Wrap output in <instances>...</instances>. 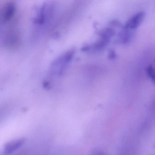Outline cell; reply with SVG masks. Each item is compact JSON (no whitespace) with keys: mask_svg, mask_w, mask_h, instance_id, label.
<instances>
[{"mask_svg":"<svg viewBox=\"0 0 155 155\" xmlns=\"http://www.w3.org/2000/svg\"><path fill=\"white\" fill-rule=\"evenodd\" d=\"M91 155H106L104 153L100 150H95L93 152Z\"/></svg>","mask_w":155,"mask_h":155,"instance_id":"6","label":"cell"},{"mask_svg":"<svg viewBox=\"0 0 155 155\" xmlns=\"http://www.w3.org/2000/svg\"><path fill=\"white\" fill-rule=\"evenodd\" d=\"M16 12V5L14 2L9 1L4 5L2 10V19L5 22H10L13 18Z\"/></svg>","mask_w":155,"mask_h":155,"instance_id":"1","label":"cell"},{"mask_svg":"<svg viewBox=\"0 0 155 155\" xmlns=\"http://www.w3.org/2000/svg\"><path fill=\"white\" fill-rule=\"evenodd\" d=\"M147 74L155 85V60L147 68Z\"/></svg>","mask_w":155,"mask_h":155,"instance_id":"5","label":"cell"},{"mask_svg":"<svg viewBox=\"0 0 155 155\" xmlns=\"http://www.w3.org/2000/svg\"><path fill=\"white\" fill-rule=\"evenodd\" d=\"M144 15V13L142 12L135 14L129 18L124 27L135 32L142 23Z\"/></svg>","mask_w":155,"mask_h":155,"instance_id":"2","label":"cell"},{"mask_svg":"<svg viewBox=\"0 0 155 155\" xmlns=\"http://www.w3.org/2000/svg\"><path fill=\"white\" fill-rule=\"evenodd\" d=\"M24 142V139H20L7 143L4 149L3 155H9L14 153L23 145Z\"/></svg>","mask_w":155,"mask_h":155,"instance_id":"3","label":"cell"},{"mask_svg":"<svg viewBox=\"0 0 155 155\" xmlns=\"http://www.w3.org/2000/svg\"><path fill=\"white\" fill-rule=\"evenodd\" d=\"M10 32L11 34L7 36V39H6V44L7 46L9 47H16L18 45V44H19L20 40H19V36L18 34H17L16 32Z\"/></svg>","mask_w":155,"mask_h":155,"instance_id":"4","label":"cell"}]
</instances>
